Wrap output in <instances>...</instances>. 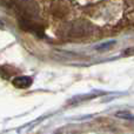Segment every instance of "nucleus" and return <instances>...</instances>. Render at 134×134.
Returning a JSON list of instances; mask_svg holds the SVG:
<instances>
[{"instance_id":"f257e3e1","label":"nucleus","mask_w":134,"mask_h":134,"mask_svg":"<svg viewBox=\"0 0 134 134\" xmlns=\"http://www.w3.org/2000/svg\"><path fill=\"white\" fill-rule=\"evenodd\" d=\"M12 83L18 88H27L32 85V79L30 76H16L12 80Z\"/></svg>"}]
</instances>
